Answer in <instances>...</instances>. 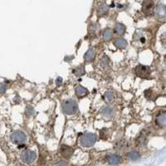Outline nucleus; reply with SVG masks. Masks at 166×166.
<instances>
[{"mask_svg": "<svg viewBox=\"0 0 166 166\" xmlns=\"http://www.w3.org/2000/svg\"><path fill=\"white\" fill-rule=\"evenodd\" d=\"M97 140L96 134L93 133H85L82 135V137L80 139V143L83 147H92L95 145Z\"/></svg>", "mask_w": 166, "mask_h": 166, "instance_id": "nucleus-1", "label": "nucleus"}, {"mask_svg": "<svg viewBox=\"0 0 166 166\" xmlns=\"http://www.w3.org/2000/svg\"><path fill=\"white\" fill-rule=\"evenodd\" d=\"M64 113L66 115H73L77 111V103L76 100L72 99H68L65 100L62 105Z\"/></svg>", "mask_w": 166, "mask_h": 166, "instance_id": "nucleus-2", "label": "nucleus"}, {"mask_svg": "<svg viewBox=\"0 0 166 166\" xmlns=\"http://www.w3.org/2000/svg\"><path fill=\"white\" fill-rule=\"evenodd\" d=\"M36 158H37V154L31 150H24L20 155V160L25 164L33 163Z\"/></svg>", "mask_w": 166, "mask_h": 166, "instance_id": "nucleus-3", "label": "nucleus"}, {"mask_svg": "<svg viewBox=\"0 0 166 166\" xmlns=\"http://www.w3.org/2000/svg\"><path fill=\"white\" fill-rule=\"evenodd\" d=\"M135 73L140 78L145 79V78H148L150 77L151 71H150V66H144V65H140V64L135 67Z\"/></svg>", "mask_w": 166, "mask_h": 166, "instance_id": "nucleus-4", "label": "nucleus"}, {"mask_svg": "<svg viewBox=\"0 0 166 166\" xmlns=\"http://www.w3.org/2000/svg\"><path fill=\"white\" fill-rule=\"evenodd\" d=\"M11 140L15 144H23L27 140V135L23 131H15L10 135Z\"/></svg>", "mask_w": 166, "mask_h": 166, "instance_id": "nucleus-5", "label": "nucleus"}, {"mask_svg": "<svg viewBox=\"0 0 166 166\" xmlns=\"http://www.w3.org/2000/svg\"><path fill=\"white\" fill-rule=\"evenodd\" d=\"M60 153H61L62 156L65 159L71 158V156L73 154V149L68 145H62L60 148Z\"/></svg>", "mask_w": 166, "mask_h": 166, "instance_id": "nucleus-6", "label": "nucleus"}, {"mask_svg": "<svg viewBox=\"0 0 166 166\" xmlns=\"http://www.w3.org/2000/svg\"><path fill=\"white\" fill-rule=\"evenodd\" d=\"M154 2L153 0H145L143 3V11L145 14H151L153 13Z\"/></svg>", "mask_w": 166, "mask_h": 166, "instance_id": "nucleus-7", "label": "nucleus"}, {"mask_svg": "<svg viewBox=\"0 0 166 166\" xmlns=\"http://www.w3.org/2000/svg\"><path fill=\"white\" fill-rule=\"evenodd\" d=\"M155 123L157 126L160 127L165 126L166 123V116H165V111H161L158 114V116L155 118Z\"/></svg>", "mask_w": 166, "mask_h": 166, "instance_id": "nucleus-8", "label": "nucleus"}, {"mask_svg": "<svg viewBox=\"0 0 166 166\" xmlns=\"http://www.w3.org/2000/svg\"><path fill=\"white\" fill-rule=\"evenodd\" d=\"M106 160L110 164H118L121 163L122 158L118 155L116 154H111L106 157Z\"/></svg>", "mask_w": 166, "mask_h": 166, "instance_id": "nucleus-9", "label": "nucleus"}, {"mask_svg": "<svg viewBox=\"0 0 166 166\" xmlns=\"http://www.w3.org/2000/svg\"><path fill=\"white\" fill-rule=\"evenodd\" d=\"M155 13L157 17L160 19H164V17H165V7H164V5L162 3H159L158 5L156 6Z\"/></svg>", "mask_w": 166, "mask_h": 166, "instance_id": "nucleus-10", "label": "nucleus"}, {"mask_svg": "<svg viewBox=\"0 0 166 166\" xmlns=\"http://www.w3.org/2000/svg\"><path fill=\"white\" fill-rule=\"evenodd\" d=\"M96 57V51L93 48H90L87 51V53H85L84 59L86 62H92L93 61Z\"/></svg>", "mask_w": 166, "mask_h": 166, "instance_id": "nucleus-11", "label": "nucleus"}, {"mask_svg": "<svg viewBox=\"0 0 166 166\" xmlns=\"http://www.w3.org/2000/svg\"><path fill=\"white\" fill-rule=\"evenodd\" d=\"M102 115L105 118H111L114 115V110L112 107L109 105H105L102 108Z\"/></svg>", "mask_w": 166, "mask_h": 166, "instance_id": "nucleus-12", "label": "nucleus"}, {"mask_svg": "<svg viewBox=\"0 0 166 166\" xmlns=\"http://www.w3.org/2000/svg\"><path fill=\"white\" fill-rule=\"evenodd\" d=\"M127 157L129 159L130 161H138L140 160V154L136 151V150H132V151H130L128 155H127Z\"/></svg>", "mask_w": 166, "mask_h": 166, "instance_id": "nucleus-13", "label": "nucleus"}, {"mask_svg": "<svg viewBox=\"0 0 166 166\" xmlns=\"http://www.w3.org/2000/svg\"><path fill=\"white\" fill-rule=\"evenodd\" d=\"M114 44L117 48L124 49V48H126L127 42L126 40H125L124 38H116L114 42Z\"/></svg>", "mask_w": 166, "mask_h": 166, "instance_id": "nucleus-14", "label": "nucleus"}, {"mask_svg": "<svg viewBox=\"0 0 166 166\" xmlns=\"http://www.w3.org/2000/svg\"><path fill=\"white\" fill-rule=\"evenodd\" d=\"M114 32L116 35H120L121 36L126 32V27L124 24L122 23H117L115 26V29H114Z\"/></svg>", "mask_w": 166, "mask_h": 166, "instance_id": "nucleus-15", "label": "nucleus"}, {"mask_svg": "<svg viewBox=\"0 0 166 166\" xmlns=\"http://www.w3.org/2000/svg\"><path fill=\"white\" fill-rule=\"evenodd\" d=\"M88 93V90L82 86H78L76 88V94L78 97H83Z\"/></svg>", "mask_w": 166, "mask_h": 166, "instance_id": "nucleus-16", "label": "nucleus"}, {"mask_svg": "<svg viewBox=\"0 0 166 166\" xmlns=\"http://www.w3.org/2000/svg\"><path fill=\"white\" fill-rule=\"evenodd\" d=\"M103 38L105 41H110L112 38V30L111 28L105 29L103 32Z\"/></svg>", "mask_w": 166, "mask_h": 166, "instance_id": "nucleus-17", "label": "nucleus"}, {"mask_svg": "<svg viewBox=\"0 0 166 166\" xmlns=\"http://www.w3.org/2000/svg\"><path fill=\"white\" fill-rule=\"evenodd\" d=\"M109 11V7L108 5L106 4H101V5L99 6V8H98V13L100 15H104V14H106L108 13Z\"/></svg>", "mask_w": 166, "mask_h": 166, "instance_id": "nucleus-18", "label": "nucleus"}, {"mask_svg": "<svg viewBox=\"0 0 166 166\" xmlns=\"http://www.w3.org/2000/svg\"><path fill=\"white\" fill-rule=\"evenodd\" d=\"M73 72L77 77H82L85 74V69L83 66H77L76 69H74Z\"/></svg>", "mask_w": 166, "mask_h": 166, "instance_id": "nucleus-19", "label": "nucleus"}, {"mask_svg": "<svg viewBox=\"0 0 166 166\" xmlns=\"http://www.w3.org/2000/svg\"><path fill=\"white\" fill-rule=\"evenodd\" d=\"M104 98L106 101H111L114 99V93L112 92H106L104 95Z\"/></svg>", "mask_w": 166, "mask_h": 166, "instance_id": "nucleus-20", "label": "nucleus"}, {"mask_svg": "<svg viewBox=\"0 0 166 166\" xmlns=\"http://www.w3.org/2000/svg\"><path fill=\"white\" fill-rule=\"evenodd\" d=\"M109 64V58L107 56H104L101 59V61H100V65L102 67H105V66H108Z\"/></svg>", "mask_w": 166, "mask_h": 166, "instance_id": "nucleus-21", "label": "nucleus"}, {"mask_svg": "<svg viewBox=\"0 0 166 166\" xmlns=\"http://www.w3.org/2000/svg\"><path fill=\"white\" fill-rule=\"evenodd\" d=\"M145 140H146V138H145L143 134H141V135L140 136V138L137 140V141H140V145H141V144H143V143H145Z\"/></svg>", "mask_w": 166, "mask_h": 166, "instance_id": "nucleus-22", "label": "nucleus"}, {"mask_svg": "<svg viewBox=\"0 0 166 166\" xmlns=\"http://www.w3.org/2000/svg\"><path fill=\"white\" fill-rule=\"evenodd\" d=\"M26 111H27V113L28 114V115H32V114L34 112V110H33L31 106H28V107L27 108Z\"/></svg>", "mask_w": 166, "mask_h": 166, "instance_id": "nucleus-23", "label": "nucleus"}, {"mask_svg": "<svg viewBox=\"0 0 166 166\" xmlns=\"http://www.w3.org/2000/svg\"><path fill=\"white\" fill-rule=\"evenodd\" d=\"M62 77H58L57 79V85L59 86V85L62 84Z\"/></svg>", "mask_w": 166, "mask_h": 166, "instance_id": "nucleus-24", "label": "nucleus"}, {"mask_svg": "<svg viewBox=\"0 0 166 166\" xmlns=\"http://www.w3.org/2000/svg\"><path fill=\"white\" fill-rule=\"evenodd\" d=\"M6 91V86H2L0 88V93H4Z\"/></svg>", "mask_w": 166, "mask_h": 166, "instance_id": "nucleus-25", "label": "nucleus"}, {"mask_svg": "<svg viewBox=\"0 0 166 166\" xmlns=\"http://www.w3.org/2000/svg\"><path fill=\"white\" fill-rule=\"evenodd\" d=\"M58 164H66V163H58Z\"/></svg>", "mask_w": 166, "mask_h": 166, "instance_id": "nucleus-26", "label": "nucleus"}, {"mask_svg": "<svg viewBox=\"0 0 166 166\" xmlns=\"http://www.w3.org/2000/svg\"><path fill=\"white\" fill-rule=\"evenodd\" d=\"M102 1H105V0H102Z\"/></svg>", "mask_w": 166, "mask_h": 166, "instance_id": "nucleus-27", "label": "nucleus"}]
</instances>
